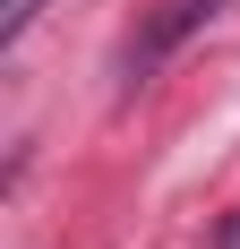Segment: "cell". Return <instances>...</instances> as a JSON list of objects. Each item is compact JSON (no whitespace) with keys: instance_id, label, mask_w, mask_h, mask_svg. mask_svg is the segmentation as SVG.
Masks as SVG:
<instances>
[{"instance_id":"obj_1","label":"cell","mask_w":240,"mask_h":249,"mask_svg":"<svg viewBox=\"0 0 240 249\" xmlns=\"http://www.w3.org/2000/svg\"><path fill=\"white\" fill-rule=\"evenodd\" d=\"M223 9H232V0H154V9L137 18V35L120 43V86H146V77L163 69L171 52L197 35V26H215Z\"/></svg>"},{"instance_id":"obj_3","label":"cell","mask_w":240,"mask_h":249,"mask_svg":"<svg viewBox=\"0 0 240 249\" xmlns=\"http://www.w3.org/2000/svg\"><path fill=\"white\" fill-rule=\"evenodd\" d=\"M215 249H240V215H232V224H223V241H215Z\"/></svg>"},{"instance_id":"obj_2","label":"cell","mask_w":240,"mask_h":249,"mask_svg":"<svg viewBox=\"0 0 240 249\" xmlns=\"http://www.w3.org/2000/svg\"><path fill=\"white\" fill-rule=\"evenodd\" d=\"M34 9H43V0H0V43H17L26 26H34Z\"/></svg>"}]
</instances>
